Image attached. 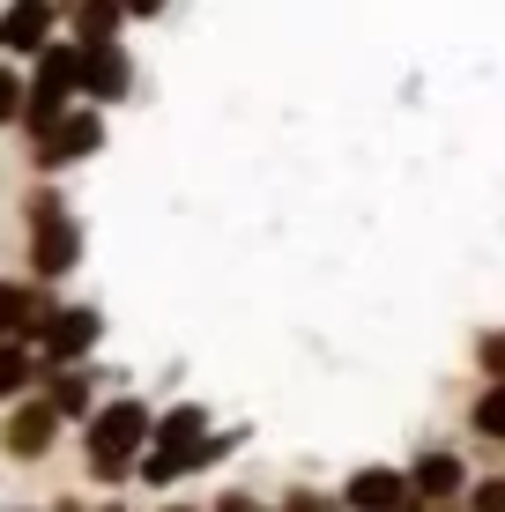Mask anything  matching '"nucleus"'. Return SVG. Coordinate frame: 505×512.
<instances>
[{"label":"nucleus","instance_id":"9b49d317","mask_svg":"<svg viewBox=\"0 0 505 512\" xmlns=\"http://www.w3.org/2000/svg\"><path fill=\"white\" fill-rule=\"evenodd\" d=\"M402 475H409V490H416V498H424L431 512L461 505V490H468V461H461L454 446H424V453H416V461H409Z\"/></svg>","mask_w":505,"mask_h":512},{"label":"nucleus","instance_id":"1a4fd4ad","mask_svg":"<svg viewBox=\"0 0 505 512\" xmlns=\"http://www.w3.org/2000/svg\"><path fill=\"white\" fill-rule=\"evenodd\" d=\"M60 38V0H0V60H38Z\"/></svg>","mask_w":505,"mask_h":512},{"label":"nucleus","instance_id":"9d476101","mask_svg":"<svg viewBox=\"0 0 505 512\" xmlns=\"http://www.w3.org/2000/svg\"><path fill=\"white\" fill-rule=\"evenodd\" d=\"M335 505H342V512H402V505H409V475L387 468V461H364V468L342 475Z\"/></svg>","mask_w":505,"mask_h":512},{"label":"nucleus","instance_id":"39448f33","mask_svg":"<svg viewBox=\"0 0 505 512\" xmlns=\"http://www.w3.org/2000/svg\"><path fill=\"white\" fill-rule=\"evenodd\" d=\"M30 349H38L45 372H60V364H97V349H104V305H90V297H60V305L45 312V327L30 334Z\"/></svg>","mask_w":505,"mask_h":512},{"label":"nucleus","instance_id":"20e7f679","mask_svg":"<svg viewBox=\"0 0 505 512\" xmlns=\"http://www.w3.org/2000/svg\"><path fill=\"white\" fill-rule=\"evenodd\" d=\"M104 141H112V127H104L97 104H67L60 119H45V127H30V134H23V149H30V179H67V171L97 164Z\"/></svg>","mask_w":505,"mask_h":512},{"label":"nucleus","instance_id":"423d86ee","mask_svg":"<svg viewBox=\"0 0 505 512\" xmlns=\"http://www.w3.org/2000/svg\"><path fill=\"white\" fill-rule=\"evenodd\" d=\"M75 60H82L75 38H52L38 60H23V127L15 134H30V127H45V119H60L67 104H82L75 97Z\"/></svg>","mask_w":505,"mask_h":512},{"label":"nucleus","instance_id":"5701e85b","mask_svg":"<svg viewBox=\"0 0 505 512\" xmlns=\"http://www.w3.org/2000/svg\"><path fill=\"white\" fill-rule=\"evenodd\" d=\"M45 512H90V505H82V498H52Z\"/></svg>","mask_w":505,"mask_h":512},{"label":"nucleus","instance_id":"412c9836","mask_svg":"<svg viewBox=\"0 0 505 512\" xmlns=\"http://www.w3.org/2000/svg\"><path fill=\"white\" fill-rule=\"evenodd\" d=\"M476 372H483V379H505V327L476 334Z\"/></svg>","mask_w":505,"mask_h":512},{"label":"nucleus","instance_id":"2eb2a0df","mask_svg":"<svg viewBox=\"0 0 505 512\" xmlns=\"http://www.w3.org/2000/svg\"><path fill=\"white\" fill-rule=\"evenodd\" d=\"M38 379H45L38 349H30V342H0V409L23 401V394H38Z\"/></svg>","mask_w":505,"mask_h":512},{"label":"nucleus","instance_id":"f257e3e1","mask_svg":"<svg viewBox=\"0 0 505 512\" xmlns=\"http://www.w3.org/2000/svg\"><path fill=\"white\" fill-rule=\"evenodd\" d=\"M149 423H156V401L142 394H104L90 416H82V475H90V490H127L134 483V461H142V446H149Z\"/></svg>","mask_w":505,"mask_h":512},{"label":"nucleus","instance_id":"a211bd4d","mask_svg":"<svg viewBox=\"0 0 505 512\" xmlns=\"http://www.w3.org/2000/svg\"><path fill=\"white\" fill-rule=\"evenodd\" d=\"M454 512H505V468L498 475H468V490H461Z\"/></svg>","mask_w":505,"mask_h":512},{"label":"nucleus","instance_id":"393cba45","mask_svg":"<svg viewBox=\"0 0 505 512\" xmlns=\"http://www.w3.org/2000/svg\"><path fill=\"white\" fill-rule=\"evenodd\" d=\"M60 8H67V0H60Z\"/></svg>","mask_w":505,"mask_h":512},{"label":"nucleus","instance_id":"dca6fc26","mask_svg":"<svg viewBox=\"0 0 505 512\" xmlns=\"http://www.w3.org/2000/svg\"><path fill=\"white\" fill-rule=\"evenodd\" d=\"M238 446H253V423H223V431H208L201 446H194V468H186V475H208V468H223Z\"/></svg>","mask_w":505,"mask_h":512},{"label":"nucleus","instance_id":"ddd939ff","mask_svg":"<svg viewBox=\"0 0 505 512\" xmlns=\"http://www.w3.org/2000/svg\"><path fill=\"white\" fill-rule=\"evenodd\" d=\"M97 386H104L97 364H60V372L38 379V394H45V409L60 416V423H82V416L97 409Z\"/></svg>","mask_w":505,"mask_h":512},{"label":"nucleus","instance_id":"f3484780","mask_svg":"<svg viewBox=\"0 0 505 512\" xmlns=\"http://www.w3.org/2000/svg\"><path fill=\"white\" fill-rule=\"evenodd\" d=\"M468 431L491 438V446H505V379H491L476 401H468Z\"/></svg>","mask_w":505,"mask_h":512},{"label":"nucleus","instance_id":"a878e982","mask_svg":"<svg viewBox=\"0 0 505 512\" xmlns=\"http://www.w3.org/2000/svg\"><path fill=\"white\" fill-rule=\"evenodd\" d=\"M446 512H454V505H446Z\"/></svg>","mask_w":505,"mask_h":512},{"label":"nucleus","instance_id":"b1692460","mask_svg":"<svg viewBox=\"0 0 505 512\" xmlns=\"http://www.w3.org/2000/svg\"><path fill=\"white\" fill-rule=\"evenodd\" d=\"M15 512H38V505H15Z\"/></svg>","mask_w":505,"mask_h":512},{"label":"nucleus","instance_id":"0eeeda50","mask_svg":"<svg viewBox=\"0 0 505 512\" xmlns=\"http://www.w3.org/2000/svg\"><path fill=\"white\" fill-rule=\"evenodd\" d=\"M75 97H82V104H97V112H119V104L142 97V60L127 52V38H112V45H82V60H75Z\"/></svg>","mask_w":505,"mask_h":512},{"label":"nucleus","instance_id":"f8f14e48","mask_svg":"<svg viewBox=\"0 0 505 512\" xmlns=\"http://www.w3.org/2000/svg\"><path fill=\"white\" fill-rule=\"evenodd\" d=\"M52 305H60V290H45L30 275H0V342H30Z\"/></svg>","mask_w":505,"mask_h":512},{"label":"nucleus","instance_id":"6ab92c4d","mask_svg":"<svg viewBox=\"0 0 505 512\" xmlns=\"http://www.w3.org/2000/svg\"><path fill=\"white\" fill-rule=\"evenodd\" d=\"M8 127H23V67L0 60V134Z\"/></svg>","mask_w":505,"mask_h":512},{"label":"nucleus","instance_id":"6e6552de","mask_svg":"<svg viewBox=\"0 0 505 512\" xmlns=\"http://www.w3.org/2000/svg\"><path fill=\"white\" fill-rule=\"evenodd\" d=\"M60 431H67V423L45 409V394H23V401L0 409V453H8L15 468H38L45 453L60 446Z\"/></svg>","mask_w":505,"mask_h":512},{"label":"nucleus","instance_id":"f03ea898","mask_svg":"<svg viewBox=\"0 0 505 512\" xmlns=\"http://www.w3.org/2000/svg\"><path fill=\"white\" fill-rule=\"evenodd\" d=\"M82 216H75V201H67V186L60 179H30L23 193V275L30 282H45V290H60L67 275L82 268Z\"/></svg>","mask_w":505,"mask_h":512},{"label":"nucleus","instance_id":"7ed1b4c3","mask_svg":"<svg viewBox=\"0 0 505 512\" xmlns=\"http://www.w3.org/2000/svg\"><path fill=\"white\" fill-rule=\"evenodd\" d=\"M208 431H216V409H208V401H164L156 423H149L142 461H134V483L142 490H179L186 468H194V446Z\"/></svg>","mask_w":505,"mask_h":512},{"label":"nucleus","instance_id":"4be33fe9","mask_svg":"<svg viewBox=\"0 0 505 512\" xmlns=\"http://www.w3.org/2000/svg\"><path fill=\"white\" fill-rule=\"evenodd\" d=\"M119 8H127V30H134V23H164L171 0H119Z\"/></svg>","mask_w":505,"mask_h":512},{"label":"nucleus","instance_id":"aec40b11","mask_svg":"<svg viewBox=\"0 0 505 512\" xmlns=\"http://www.w3.org/2000/svg\"><path fill=\"white\" fill-rule=\"evenodd\" d=\"M275 512H342L335 490H312V483H290L283 498H275Z\"/></svg>","mask_w":505,"mask_h":512},{"label":"nucleus","instance_id":"4468645a","mask_svg":"<svg viewBox=\"0 0 505 512\" xmlns=\"http://www.w3.org/2000/svg\"><path fill=\"white\" fill-rule=\"evenodd\" d=\"M60 38L112 45V38H127V8H119V0H67L60 8Z\"/></svg>","mask_w":505,"mask_h":512}]
</instances>
